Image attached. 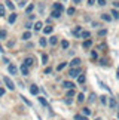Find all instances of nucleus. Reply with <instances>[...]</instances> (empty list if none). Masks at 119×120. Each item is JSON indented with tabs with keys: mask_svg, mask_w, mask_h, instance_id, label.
<instances>
[{
	"mask_svg": "<svg viewBox=\"0 0 119 120\" xmlns=\"http://www.w3.org/2000/svg\"><path fill=\"white\" fill-rule=\"evenodd\" d=\"M42 27H43V24H42L40 21H37V22L34 24V30H36V31H40V30H42Z\"/></svg>",
	"mask_w": 119,
	"mask_h": 120,
	"instance_id": "16",
	"label": "nucleus"
},
{
	"mask_svg": "<svg viewBox=\"0 0 119 120\" xmlns=\"http://www.w3.org/2000/svg\"><path fill=\"white\" fill-rule=\"evenodd\" d=\"M89 37H91V33H89V31H82L80 36H79V39H85V40H88Z\"/></svg>",
	"mask_w": 119,
	"mask_h": 120,
	"instance_id": "8",
	"label": "nucleus"
},
{
	"mask_svg": "<svg viewBox=\"0 0 119 120\" xmlns=\"http://www.w3.org/2000/svg\"><path fill=\"white\" fill-rule=\"evenodd\" d=\"M109 105H110V108H115V107H116V101H115V98H110V99H109Z\"/></svg>",
	"mask_w": 119,
	"mask_h": 120,
	"instance_id": "22",
	"label": "nucleus"
},
{
	"mask_svg": "<svg viewBox=\"0 0 119 120\" xmlns=\"http://www.w3.org/2000/svg\"><path fill=\"white\" fill-rule=\"evenodd\" d=\"M0 16H4V8L0 4Z\"/></svg>",
	"mask_w": 119,
	"mask_h": 120,
	"instance_id": "39",
	"label": "nucleus"
},
{
	"mask_svg": "<svg viewBox=\"0 0 119 120\" xmlns=\"http://www.w3.org/2000/svg\"><path fill=\"white\" fill-rule=\"evenodd\" d=\"M3 80H4V85H6V86H8V89H9V90H13V89H15V85H13V82H12L11 79H9V77H8V76H6V77H4V79H3Z\"/></svg>",
	"mask_w": 119,
	"mask_h": 120,
	"instance_id": "2",
	"label": "nucleus"
},
{
	"mask_svg": "<svg viewBox=\"0 0 119 120\" xmlns=\"http://www.w3.org/2000/svg\"><path fill=\"white\" fill-rule=\"evenodd\" d=\"M80 74H82V70H80V67L70 68V70H68V76H70V77H79Z\"/></svg>",
	"mask_w": 119,
	"mask_h": 120,
	"instance_id": "1",
	"label": "nucleus"
},
{
	"mask_svg": "<svg viewBox=\"0 0 119 120\" xmlns=\"http://www.w3.org/2000/svg\"><path fill=\"white\" fill-rule=\"evenodd\" d=\"M54 11H58V12L63 13V6H61V3H55V4H54Z\"/></svg>",
	"mask_w": 119,
	"mask_h": 120,
	"instance_id": "14",
	"label": "nucleus"
},
{
	"mask_svg": "<svg viewBox=\"0 0 119 120\" xmlns=\"http://www.w3.org/2000/svg\"><path fill=\"white\" fill-rule=\"evenodd\" d=\"M73 2H75V3L77 4V3H80V0H73Z\"/></svg>",
	"mask_w": 119,
	"mask_h": 120,
	"instance_id": "48",
	"label": "nucleus"
},
{
	"mask_svg": "<svg viewBox=\"0 0 119 120\" xmlns=\"http://www.w3.org/2000/svg\"><path fill=\"white\" fill-rule=\"evenodd\" d=\"M97 3L100 6H104V4H106V0H97Z\"/></svg>",
	"mask_w": 119,
	"mask_h": 120,
	"instance_id": "42",
	"label": "nucleus"
},
{
	"mask_svg": "<svg viewBox=\"0 0 119 120\" xmlns=\"http://www.w3.org/2000/svg\"><path fill=\"white\" fill-rule=\"evenodd\" d=\"M25 4H27V2H25V0H21V2H20V8H24Z\"/></svg>",
	"mask_w": 119,
	"mask_h": 120,
	"instance_id": "43",
	"label": "nucleus"
},
{
	"mask_svg": "<svg viewBox=\"0 0 119 120\" xmlns=\"http://www.w3.org/2000/svg\"><path fill=\"white\" fill-rule=\"evenodd\" d=\"M83 101H85V96H83V94H79V95H77V102H79V104H82Z\"/></svg>",
	"mask_w": 119,
	"mask_h": 120,
	"instance_id": "25",
	"label": "nucleus"
},
{
	"mask_svg": "<svg viewBox=\"0 0 119 120\" xmlns=\"http://www.w3.org/2000/svg\"><path fill=\"white\" fill-rule=\"evenodd\" d=\"M82 46H83V49H89L91 46H92V40H91V39L85 40V41H83V45H82Z\"/></svg>",
	"mask_w": 119,
	"mask_h": 120,
	"instance_id": "9",
	"label": "nucleus"
},
{
	"mask_svg": "<svg viewBox=\"0 0 119 120\" xmlns=\"http://www.w3.org/2000/svg\"><path fill=\"white\" fill-rule=\"evenodd\" d=\"M95 98H97V95H95V94H91L88 99H89V102H94V101H95Z\"/></svg>",
	"mask_w": 119,
	"mask_h": 120,
	"instance_id": "34",
	"label": "nucleus"
},
{
	"mask_svg": "<svg viewBox=\"0 0 119 120\" xmlns=\"http://www.w3.org/2000/svg\"><path fill=\"white\" fill-rule=\"evenodd\" d=\"M85 80H86V79H85L83 74H80L79 77H77V82H79V83H85Z\"/></svg>",
	"mask_w": 119,
	"mask_h": 120,
	"instance_id": "33",
	"label": "nucleus"
},
{
	"mask_svg": "<svg viewBox=\"0 0 119 120\" xmlns=\"http://www.w3.org/2000/svg\"><path fill=\"white\" fill-rule=\"evenodd\" d=\"M75 12H76L75 8H68V9H67V13H68V15H75Z\"/></svg>",
	"mask_w": 119,
	"mask_h": 120,
	"instance_id": "35",
	"label": "nucleus"
},
{
	"mask_svg": "<svg viewBox=\"0 0 119 120\" xmlns=\"http://www.w3.org/2000/svg\"><path fill=\"white\" fill-rule=\"evenodd\" d=\"M6 6H8V9H11V11H13V9H15V6H13V3L11 2V0H6Z\"/></svg>",
	"mask_w": 119,
	"mask_h": 120,
	"instance_id": "20",
	"label": "nucleus"
},
{
	"mask_svg": "<svg viewBox=\"0 0 119 120\" xmlns=\"http://www.w3.org/2000/svg\"><path fill=\"white\" fill-rule=\"evenodd\" d=\"M39 102H40V104H42V105H45V107H48V101H46V99H45V98H43V96H40V98H39Z\"/></svg>",
	"mask_w": 119,
	"mask_h": 120,
	"instance_id": "26",
	"label": "nucleus"
},
{
	"mask_svg": "<svg viewBox=\"0 0 119 120\" xmlns=\"http://www.w3.org/2000/svg\"><path fill=\"white\" fill-rule=\"evenodd\" d=\"M21 98H22V101H24V102H25L27 105H31V102H30V101H28V99L25 98V96H21Z\"/></svg>",
	"mask_w": 119,
	"mask_h": 120,
	"instance_id": "41",
	"label": "nucleus"
},
{
	"mask_svg": "<svg viewBox=\"0 0 119 120\" xmlns=\"http://www.w3.org/2000/svg\"><path fill=\"white\" fill-rule=\"evenodd\" d=\"M60 16H61V12H58V11H52L51 18H60Z\"/></svg>",
	"mask_w": 119,
	"mask_h": 120,
	"instance_id": "21",
	"label": "nucleus"
},
{
	"mask_svg": "<svg viewBox=\"0 0 119 120\" xmlns=\"http://www.w3.org/2000/svg\"><path fill=\"white\" fill-rule=\"evenodd\" d=\"M8 71H9V74H18V68L13 64H9L8 65Z\"/></svg>",
	"mask_w": 119,
	"mask_h": 120,
	"instance_id": "4",
	"label": "nucleus"
},
{
	"mask_svg": "<svg viewBox=\"0 0 119 120\" xmlns=\"http://www.w3.org/2000/svg\"><path fill=\"white\" fill-rule=\"evenodd\" d=\"M95 120H101V119H95Z\"/></svg>",
	"mask_w": 119,
	"mask_h": 120,
	"instance_id": "52",
	"label": "nucleus"
},
{
	"mask_svg": "<svg viewBox=\"0 0 119 120\" xmlns=\"http://www.w3.org/2000/svg\"><path fill=\"white\" fill-rule=\"evenodd\" d=\"M71 96H75V90H73V89H68L67 90V98H71Z\"/></svg>",
	"mask_w": 119,
	"mask_h": 120,
	"instance_id": "31",
	"label": "nucleus"
},
{
	"mask_svg": "<svg viewBox=\"0 0 119 120\" xmlns=\"http://www.w3.org/2000/svg\"><path fill=\"white\" fill-rule=\"evenodd\" d=\"M8 21H9V24H13V22L16 21V13H11V15H9V18H8Z\"/></svg>",
	"mask_w": 119,
	"mask_h": 120,
	"instance_id": "11",
	"label": "nucleus"
},
{
	"mask_svg": "<svg viewBox=\"0 0 119 120\" xmlns=\"http://www.w3.org/2000/svg\"><path fill=\"white\" fill-rule=\"evenodd\" d=\"M33 62H34V59L31 58V56H28V58H25V59H24V65H25V67H28V68H30V67H33Z\"/></svg>",
	"mask_w": 119,
	"mask_h": 120,
	"instance_id": "5",
	"label": "nucleus"
},
{
	"mask_svg": "<svg viewBox=\"0 0 119 120\" xmlns=\"http://www.w3.org/2000/svg\"><path fill=\"white\" fill-rule=\"evenodd\" d=\"M82 114H83V116H86V117H88L89 114H91V110H89V108H83V110H82Z\"/></svg>",
	"mask_w": 119,
	"mask_h": 120,
	"instance_id": "30",
	"label": "nucleus"
},
{
	"mask_svg": "<svg viewBox=\"0 0 119 120\" xmlns=\"http://www.w3.org/2000/svg\"><path fill=\"white\" fill-rule=\"evenodd\" d=\"M67 65V62H61V64H58V67H57V71H61L63 68H66Z\"/></svg>",
	"mask_w": 119,
	"mask_h": 120,
	"instance_id": "27",
	"label": "nucleus"
},
{
	"mask_svg": "<svg viewBox=\"0 0 119 120\" xmlns=\"http://www.w3.org/2000/svg\"><path fill=\"white\" fill-rule=\"evenodd\" d=\"M0 50H2V46H0ZM2 52H3V50H2Z\"/></svg>",
	"mask_w": 119,
	"mask_h": 120,
	"instance_id": "51",
	"label": "nucleus"
},
{
	"mask_svg": "<svg viewBox=\"0 0 119 120\" xmlns=\"http://www.w3.org/2000/svg\"><path fill=\"white\" fill-rule=\"evenodd\" d=\"M101 18H103V19L106 21V22H110V21H112V16L109 15V13H103V15H101Z\"/></svg>",
	"mask_w": 119,
	"mask_h": 120,
	"instance_id": "17",
	"label": "nucleus"
},
{
	"mask_svg": "<svg viewBox=\"0 0 119 120\" xmlns=\"http://www.w3.org/2000/svg\"><path fill=\"white\" fill-rule=\"evenodd\" d=\"M51 71H52V68H51V67H48L46 70H45V74H49V73H51Z\"/></svg>",
	"mask_w": 119,
	"mask_h": 120,
	"instance_id": "44",
	"label": "nucleus"
},
{
	"mask_svg": "<svg viewBox=\"0 0 119 120\" xmlns=\"http://www.w3.org/2000/svg\"><path fill=\"white\" fill-rule=\"evenodd\" d=\"M6 36H8V33H6V30H0V40L6 39Z\"/></svg>",
	"mask_w": 119,
	"mask_h": 120,
	"instance_id": "24",
	"label": "nucleus"
},
{
	"mask_svg": "<svg viewBox=\"0 0 119 120\" xmlns=\"http://www.w3.org/2000/svg\"><path fill=\"white\" fill-rule=\"evenodd\" d=\"M118 119H119V111H118Z\"/></svg>",
	"mask_w": 119,
	"mask_h": 120,
	"instance_id": "50",
	"label": "nucleus"
},
{
	"mask_svg": "<svg viewBox=\"0 0 119 120\" xmlns=\"http://www.w3.org/2000/svg\"><path fill=\"white\" fill-rule=\"evenodd\" d=\"M68 46H70V43H68L67 40H63V41H61V48H63V49H67Z\"/></svg>",
	"mask_w": 119,
	"mask_h": 120,
	"instance_id": "29",
	"label": "nucleus"
},
{
	"mask_svg": "<svg viewBox=\"0 0 119 120\" xmlns=\"http://www.w3.org/2000/svg\"><path fill=\"white\" fill-rule=\"evenodd\" d=\"M118 19H119V12H118Z\"/></svg>",
	"mask_w": 119,
	"mask_h": 120,
	"instance_id": "49",
	"label": "nucleus"
},
{
	"mask_svg": "<svg viewBox=\"0 0 119 120\" xmlns=\"http://www.w3.org/2000/svg\"><path fill=\"white\" fill-rule=\"evenodd\" d=\"M31 39V33L30 31H25L24 34H22V40H30Z\"/></svg>",
	"mask_w": 119,
	"mask_h": 120,
	"instance_id": "18",
	"label": "nucleus"
},
{
	"mask_svg": "<svg viewBox=\"0 0 119 120\" xmlns=\"http://www.w3.org/2000/svg\"><path fill=\"white\" fill-rule=\"evenodd\" d=\"M75 120H88V117L83 116V114H76V116H75Z\"/></svg>",
	"mask_w": 119,
	"mask_h": 120,
	"instance_id": "19",
	"label": "nucleus"
},
{
	"mask_svg": "<svg viewBox=\"0 0 119 120\" xmlns=\"http://www.w3.org/2000/svg\"><path fill=\"white\" fill-rule=\"evenodd\" d=\"M42 62H43V64H46V62H48V55H46V53H43V55H42Z\"/></svg>",
	"mask_w": 119,
	"mask_h": 120,
	"instance_id": "36",
	"label": "nucleus"
},
{
	"mask_svg": "<svg viewBox=\"0 0 119 120\" xmlns=\"http://www.w3.org/2000/svg\"><path fill=\"white\" fill-rule=\"evenodd\" d=\"M52 31H54V27L52 25H48V27H45V28H43V33L45 34H51Z\"/></svg>",
	"mask_w": 119,
	"mask_h": 120,
	"instance_id": "12",
	"label": "nucleus"
},
{
	"mask_svg": "<svg viewBox=\"0 0 119 120\" xmlns=\"http://www.w3.org/2000/svg\"><path fill=\"white\" fill-rule=\"evenodd\" d=\"M63 86L66 87V89H73V87H75V85H73L71 82H64V83H63Z\"/></svg>",
	"mask_w": 119,
	"mask_h": 120,
	"instance_id": "13",
	"label": "nucleus"
},
{
	"mask_svg": "<svg viewBox=\"0 0 119 120\" xmlns=\"http://www.w3.org/2000/svg\"><path fill=\"white\" fill-rule=\"evenodd\" d=\"M20 71H21L24 76H27V74L30 73V68H28V67H25L24 64H21V65H20Z\"/></svg>",
	"mask_w": 119,
	"mask_h": 120,
	"instance_id": "6",
	"label": "nucleus"
},
{
	"mask_svg": "<svg viewBox=\"0 0 119 120\" xmlns=\"http://www.w3.org/2000/svg\"><path fill=\"white\" fill-rule=\"evenodd\" d=\"M80 58H73L71 59V62H70V67L71 68H76V67H80Z\"/></svg>",
	"mask_w": 119,
	"mask_h": 120,
	"instance_id": "3",
	"label": "nucleus"
},
{
	"mask_svg": "<svg viewBox=\"0 0 119 120\" xmlns=\"http://www.w3.org/2000/svg\"><path fill=\"white\" fill-rule=\"evenodd\" d=\"M49 45H52V46H55L57 43H58V37H57V36H52V37H49Z\"/></svg>",
	"mask_w": 119,
	"mask_h": 120,
	"instance_id": "10",
	"label": "nucleus"
},
{
	"mask_svg": "<svg viewBox=\"0 0 119 120\" xmlns=\"http://www.w3.org/2000/svg\"><path fill=\"white\" fill-rule=\"evenodd\" d=\"M91 58H92V59H97V52H95V50L91 52Z\"/></svg>",
	"mask_w": 119,
	"mask_h": 120,
	"instance_id": "40",
	"label": "nucleus"
},
{
	"mask_svg": "<svg viewBox=\"0 0 119 120\" xmlns=\"http://www.w3.org/2000/svg\"><path fill=\"white\" fill-rule=\"evenodd\" d=\"M80 33H82V28H80V27H76V28L73 30V34H75L76 37H79V36H80Z\"/></svg>",
	"mask_w": 119,
	"mask_h": 120,
	"instance_id": "15",
	"label": "nucleus"
},
{
	"mask_svg": "<svg viewBox=\"0 0 119 120\" xmlns=\"http://www.w3.org/2000/svg\"><path fill=\"white\" fill-rule=\"evenodd\" d=\"M95 2H97V0H88V4H89V6H92Z\"/></svg>",
	"mask_w": 119,
	"mask_h": 120,
	"instance_id": "45",
	"label": "nucleus"
},
{
	"mask_svg": "<svg viewBox=\"0 0 119 120\" xmlns=\"http://www.w3.org/2000/svg\"><path fill=\"white\" fill-rule=\"evenodd\" d=\"M4 95V89H3V87H0V96H3Z\"/></svg>",
	"mask_w": 119,
	"mask_h": 120,
	"instance_id": "46",
	"label": "nucleus"
},
{
	"mask_svg": "<svg viewBox=\"0 0 119 120\" xmlns=\"http://www.w3.org/2000/svg\"><path fill=\"white\" fill-rule=\"evenodd\" d=\"M100 101H101L103 105H106V104H107V96H106V95H101V96H100Z\"/></svg>",
	"mask_w": 119,
	"mask_h": 120,
	"instance_id": "28",
	"label": "nucleus"
},
{
	"mask_svg": "<svg viewBox=\"0 0 119 120\" xmlns=\"http://www.w3.org/2000/svg\"><path fill=\"white\" fill-rule=\"evenodd\" d=\"M30 94L31 95H39V87L36 85H31L30 86Z\"/></svg>",
	"mask_w": 119,
	"mask_h": 120,
	"instance_id": "7",
	"label": "nucleus"
},
{
	"mask_svg": "<svg viewBox=\"0 0 119 120\" xmlns=\"http://www.w3.org/2000/svg\"><path fill=\"white\" fill-rule=\"evenodd\" d=\"M110 15H113V18H115V19H118V11H115V9H113Z\"/></svg>",
	"mask_w": 119,
	"mask_h": 120,
	"instance_id": "37",
	"label": "nucleus"
},
{
	"mask_svg": "<svg viewBox=\"0 0 119 120\" xmlns=\"http://www.w3.org/2000/svg\"><path fill=\"white\" fill-rule=\"evenodd\" d=\"M33 9H34V4H28V6L25 8V13H31V12H33Z\"/></svg>",
	"mask_w": 119,
	"mask_h": 120,
	"instance_id": "23",
	"label": "nucleus"
},
{
	"mask_svg": "<svg viewBox=\"0 0 119 120\" xmlns=\"http://www.w3.org/2000/svg\"><path fill=\"white\" fill-rule=\"evenodd\" d=\"M113 6H115V8H119V2H115V3H113Z\"/></svg>",
	"mask_w": 119,
	"mask_h": 120,
	"instance_id": "47",
	"label": "nucleus"
},
{
	"mask_svg": "<svg viewBox=\"0 0 119 120\" xmlns=\"http://www.w3.org/2000/svg\"><path fill=\"white\" fill-rule=\"evenodd\" d=\"M46 43H48V41H46V39H45V37H42V39L39 40V45L40 46H46Z\"/></svg>",
	"mask_w": 119,
	"mask_h": 120,
	"instance_id": "32",
	"label": "nucleus"
},
{
	"mask_svg": "<svg viewBox=\"0 0 119 120\" xmlns=\"http://www.w3.org/2000/svg\"><path fill=\"white\" fill-rule=\"evenodd\" d=\"M107 34V30H100L98 31V36H106Z\"/></svg>",
	"mask_w": 119,
	"mask_h": 120,
	"instance_id": "38",
	"label": "nucleus"
}]
</instances>
